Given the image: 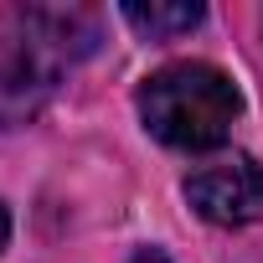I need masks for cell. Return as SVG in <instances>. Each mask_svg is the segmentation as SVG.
Here are the masks:
<instances>
[{"instance_id":"4","label":"cell","mask_w":263,"mask_h":263,"mask_svg":"<svg viewBox=\"0 0 263 263\" xmlns=\"http://www.w3.org/2000/svg\"><path fill=\"white\" fill-rule=\"evenodd\" d=\"M129 26H135L145 42H165V36H181L191 26H201V6H124L119 11Z\"/></svg>"},{"instance_id":"3","label":"cell","mask_w":263,"mask_h":263,"mask_svg":"<svg viewBox=\"0 0 263 263\" xmlns=\"http://www.w3.org/2000/svg\"><path fill=\"white\" fill-rule=\"evenodd\" d=\"M186 201L217 227H248L263 217V165L253 155H222L186 176Z\"/></svg>"},{"instance_id":"1","label":"cell","mask_w":263,"mask_h":263,"mask_svg":"<svg viewBox=\"0 0 263 263\" xmlns=\"http://www.w3.org/2000/svg\"><path fill=\"white\" fill-rule=\"evenodd\" d=\"M98 42L93 11L78 6H31L16 16V31L0 47V129H11L42 108L62 67H72Z\"/></svg>"},{"instance_id":"6","label":"cell","mask_w":263,"mask_h":263,"mask_svg":"<svg viewBox=\"0 0 263 263\" xmlns=\"http://www.w3.org/2000/svg\"><path fill=\"white\" fill-rule=\"evenodd\" d=\"M6 242H11V212L0 206V248H6Z\"/></svg>"},{"instance_id":"5","label":"cell","mask_w":263,"mask_h":263,"mask_svg":"<svg viewBox=\"0 0 263 263\" xmlns=\"http://www.w3.org/2000/svg\"><path fill=\"white\" fill-rule=\"evenodd\" d=\"M129 263H171L160 248H145V253H135V258H129Z\"/></svg>"},{"instance_id":"2","label":"cell","mask_w":263,"mask_h":263,"mask_svg":"<svg viewBox=\"0 0 263 263\" xmlns=\"http://www.w3.org/2000/svg\"><path fill=\"white\" fill-rule=\"evenodd\" d=\"M237 114L242 93L212 62H171L140 83V119L171 150H217Z\"/></svg>"}]
</instances>
